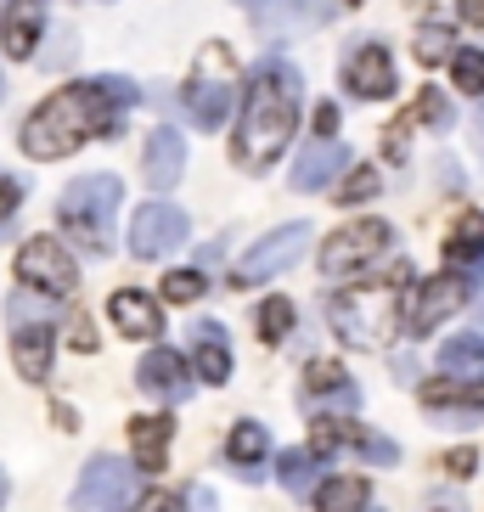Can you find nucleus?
<instances>
[{"label": "nucleus", "mask_w": 484, "mask_h": 512, "mask_svg": "<svg viewBox=\"0 0 484 512\" xmlns=\"http://www.w3.org/2000/svg\"><path fill=\"white\" fill-rule=\"evenodd\" d=\"M136 107V85L130 79H91V85H68V91L46 96L23 119V152L29 158H62V152L85 147V141L119 130V113Z\"/></svg>", "instance_id": "obj_1"}, {"label": "nucleus", "mask_w": 484, "mask_h": 512, "mask_svg": "<svg viewBox=\"0 0 484 512\" xmlns=\"http://www.w3.org/2000/svg\"><path fill=\"white\" fill-rule=\"evenodd\" d=\"M293 124H299V74L282 57H265L248 96H242V124H237V141H231V158L242 169H254V175L271 169L276 152L293 141Z\"/></svg>", "instance_id": "obj_2"}, {"label": "nucleus", "mask_w": 484, "mask_h": 512, "mask_svg": "<svg viewBox=\"0 0 484 512\" xmlns=\"http://www.w3.org/2000/svg\"><path fill=\"white\" fill-rule=\"evenodd\" d=\"M406 265H394V271L383 276H366V282L344 287L333 299V332L344 338V344L355 349H383L394 338V327H400V304H406Z\"/></svg>", "instance_id": "obj_3"}, {"label": "nucleus", "mask_w": 484, "mask_h": 512, "mask_svg": "<svg viewBox=\"0 0 484 512\" xmlns=\"http://www.w3.org/2000/svg\"><path fill=\"white\" fill-rule=\"evenodd\" d=\"M124 203V186L113 175H79L57 203V220L62 231L74 242H85L91 254H107V242H113V214Z\"/></svg>", "instance_id": "obj_4"}, {"label": "nucleus", "mask_w": 484, "mask_h": 512, "mask_svg": "<svg viewBox=\"0 0 484 512\" xmlns=\"http://www.w3.org/2000/svg\"><path fill=\"white\" fill-rule=\"evenodd\" d=\"M237 57H231V46H203L192 62V79L181 85V102L186 113H192L197 130H220V124L231 119V107H237Z\"/></svg>", "instance_id": "obj_5"}, {"label": "nucleus", "mask_w": 484, "mask_h": 512, "mask_svg": "<svg viewBox=\"0 0 484 512\" xmlns=\"http://www.w3.org/2000/svg\"><path fill=\"white\" fill-rule=\"evenodd\" d=\"M6 316H12V355H17V372L40 383L51 372V321L57 310L46 304V293L34 299V287H17L12 304H6Z\"/></svg>", "instance_id": "obj_6"}, {"label": "nucleus", "mask_w": 484, "mask_h": 512, "mask_svg": "<svg viewBox=\"0 0 484 512\" xmlns=\"http://www.w3.org/2000/svg\"><path fill=\"white\" fill-rule=\"evenodd\" d=\"M141 501V473L124 456H96L85 462L79 473V490H74V507L85 512H130Z\"/></svg>", "instance_id": "obj_7"}, {"label": "nucleus", "mask_w": 484, "mask_h": 512, "mask_svg": "<svg viewBox=\"0 0 484 512\" xmlns=\"http://www.w3.org/2000/svg\"><path fill=\"white\" fill-rule=\"evenodd\" d=\"M17 276H23V287L46 293V299H68V293L79 287V265L68 259V248H62L57 237L23 242V254H17Z\"/></svg>", "instance_id": "obj_8"}, {"label": "nucleus", "mask_w": 484, "mask_h": 512, "mask_svg": "<svg viewBox=\"0 0 484 512\" xmlns=\"http://www.w3.org/2000/svg\"><path fill=\"white\" fill-rule=\"evenodd\" d=\"M383 248H389V226L383 220H355V226L333 231L321 242V276H355L372 259H383Z\"/></svg>", "instance_id": "obj_9"}, {"label": "nucleus", "mask_w": 484, "mask_h": 512, "mask_svg": "<svg viewBox=\"0 0 484 512\" xmlns=\"http://www.w3.org/2000/svg\"><path fill=\"white\" fill-rule=\"evenodd\" d=\"M304 248H310V226H282V231H265V237L242 254V265H237V282L242 287H254V282H265V276H276V271H288V265H299L304 259Z\"/></svg>", "instance_id": "obj_10"}, {"label": "nucleus", "mask_w": 484, "mask_h": 512, "mask_svg": "<svg viewBox=\"0 0 484 512\" xmlns=\"http://www.w3.org/2000/svg\"><path fill=\"white\" fill-rule=\"evenodd\" d=\"M462 304H468V282H462V276H428V282H417V293H411V304H406V332L411 338H428V332L445 316H456Z\"/></svg>", "instance_id": "obj_11"}, {"label": "nucleus", "mask_w": 484, "mask_h": 512, "mask_svg": "<svg viewBox=\"0 0 484 512\" xmlns=\"http://www.w3.org/2000/svg\"><path fill=\"white\" fill-rule=\"evenodd\" d=\"M181 242H186V214L175 203H147V209H136V220H130V254L136 259H164Z\"/></svg>", "instance_id": "obj_12"}, {"label": "nucleus", "mask_w": 484, "mask_h": 512, "mask_svg": "<svg viewBox=\"0 0 484 512\" xmlns=\"http://www.w3.org/2000/svg\"><path fill=\"white\" fill-rule=\"evenodd\" d=\"M344 85L361 102H383V96H394V62L383 46H349L344 57Z\"/></svg>", "instance_id": "obj_13"}, {"label": "nucleus", "mask_w": 484, "mask_h": 512, "mask_svg": "<svg viewBox=\"0 0 484 512\" xmlns=\"http://www.w3.org/2000/svg\"><path fill=\"white\" fill-rule=\"evenodd\" d=\"M136 383L152 394V400H169V406H181L186 394H192V383H197V372L175 355V349H152L147 361H141V372H136Z\"/></svg>", "instance_id": "obj_14"}, {"label": "nucleus", "mask_w": 484, "mask_h": 512, "mask_svg": "<svg viewBox=\"0 0 484 512\" xmlns=\"http://www.w3.org/2000/svg\"><path fill=\"white\" fill-rule=\"evenodd\" d=\"M327 445H361L372 462H394V445L389 439H378V434H366L361 422H349V417H333V411H321L316 417V428H310V451H327Z\"/></svg>", "instance_id": "obj_15"}, {"label": "nucleus", "mask_w": 484, "mask_h": 512, "mask_svg": "<svg viewBox=\"0 0 484 512\" xmlns=\"http://www.w3.org/2000/svg\"><path fill=\"white\" fill-rule=\"evenodd\" d=\"M46 6L51 0H6V17H0V46H6V57H34L40 29H46Z\"/></svg>", "instance_id": "obj_16"}, {"label": "nucleus", "mask_w": 484, "mask_h": 512, "mask_svg": "<svg viewBox=\"0 0 484 512\" xmlns=\"http://www.w3.org/2000/svg\"><path fill=\"white\" fill-rule=\"evenodd\" d=\"M349 169V152L338 141H310V147L293 158V192H321V186H333V175Z\"/></svg>", "instance_id": "obj_17"}, {"label": "nucleus", "mask_w": 484, "mask_h": 512, "mask_svg": "<svg viewBox=\"0 0 484 512\" xmlns=\"http://www.w3.org/2000/svg\"><path fill=\"white\" fill-rule=\"evenodd\" d=\"M141 169H147V186L152 192H169V186L181 181V169H186V141L181 130H152L147 136V152H141Z\"/></svg>", "instance_id": "obj_18"}, {"label": "nucleus", "mask_w": 484, "mask_h": 512, "mask_svg": "<svg viewBox=\"0 0 484 512\" xmlns=\"http://www.w3.org/2000/svg\"><path fill=\"white\" fill-rule=\"evenodd\" d=\"M107 316L119 321L124 338H158V327H164L158 304H152L147 293H136V287H119V293H113V304H107Z\"/></svg>", "instance_id": "obj_19"}, {"label": "nucleus", "mask_w": 484, "mask_h": 512, "mask_svg": "<svg viewBox=\"0 0 484 512\" xmlns=\"http://www.w3.org/2000/svg\"><path fill=\"white\" fill-rule=\"evenodd\" d=\"M192 372L203 383H226L231 377V349H226V332L214 321H197L192 327Z\"/></svg>", "instance_id": "obj_20"}, {"label": "nucleus", "mask_w": 484, "mask_h": 512, "mask_svg": "<svg viewBox=\"0 0 484 512\" xmlns=\"http://www.w3.org/2000/svg\"><path fill=\"white\" fill-rule=\"evenodd\" d=\"M423 400L428 406H456L451 417H479L484 411V377H428Z\"/></svg>", "instance_id": "obj_21"}, {"label": "nucleus", "mask_w": 484, "mask_h": 512, "mask_svg": "<svg viewBox=\"0 0 484 512\" xmlns=\"http://www.w3.org/2000/svg\"><path fill=\"white\" fill-rule=\"evenodd\" d=\"M169 434H175V417H169V411H152V417L130 422V445H136V456H141L147 473L169 462Z\"/></svg>", "instance_id": "obj_22"}, {"label": "nucleus", "mask_w": 484, "mask_h": 512, "mask_svg": "<svg viewBox=\"0 0 484 512\" xmlns=\"http://www.w3.org/2000/svg\"><path fill=\"white\" fill-rule=\"evenodd\" d=\"M411 124H451V107H445V96H439V91H423V96H417V107H411L406 119L383 130V152H389V158H406V136H411Z\"/></svg>", "instance_id": "obj_23"}, {"label": "nucleus", "mask_w": 484, "mask_h": 512, "mask_svg": "<svg viewBox=\"0 0 484 512\" xmlns=\"http://www.w3.org/2000/svg\"><path fill=\"white\" fill-rule=\"evenodd\" d=\"M484 259V214H462L451 226V237H445V265H456V271H468V265H479Z\"/></svg>", "instance_id": "obj_24"}, {"label": "nucleus", "mask_w": 484, "mask_h": 512, "mask_svg": "<svg viewBox=\"0 0 484 512\" xmlns=\"http://www.w3.org/2000/svg\"><path fill=\"white\" fill-rule=\"evenodd\" d=\"M439 377H484V338L479 332L445 338V349H439Z\"/></svg>", "instance_id": "obj_25"}, {"label": "nucleus", "mask_w": 484, "mask_h": 512, "mask_svg": "<svg viewBox=\"0 0 484 512\" xmlns=\"http://www.w3.org/2000/svg\"><path fill=\"white\" fill-rule=\"evenodd\" d=\"M366 496H372V490H366V479H355V473H349V479H321L310 501H316V512H361Z\"/></svg>", "instance_id": "obj_26"}, {"label": "nucleus", "mask_w": 484, "mask_h": 512, "mask_svg": "<svg viewBox=\"0 0 484 512\" xmlns=\"http://www.w3.org/2000/svg\"><path fill=\"white\" fill-rule=\"evenodd\" d=\"M282 484H288V496H316V484H321V451H288L282 456Z\"/></svg>", "instance_id": "obj_27"}, {"label": "nucleus", "mask_w": 484, "mask_h": 512, "mask_svg": "<svg viewBox=\"0 0 484 512\" xmlns=\"http://www.w3.org/2000/svg\"><path fill=\"white\" fill-rule=\"evenodd\" d=\"M271 451V434H265V422H237L226 439V456L242 467V473H254V462Z\"/></svg>", "instance_id": "obj_28"}, {"label": "nucleus", "mask_w": 484, "mask_h": 512, "mask_svg": "<svg viewBox=\"0 0 484 512\" xmlns=\"http://www.w3.org/2000/svg\"><path fill=\"white\" fill-rule=\"evenodd\" d=\"M304 394H344V400H361V394H355V377H349L344 366H333V361H310Z\"/></svg>", "instance_id": "obj_29"}, {"label": "nucleus", "mask_w": 484, "mask_h": 512, "mask_svg": "<svg viewBox=\"0 0 484 512\" xmlns=\"http://www.w3.org/2000/svg\"><path fill=\"white\" fill-rule=\"evenodd\" d=\"M451 79H456V91L462 96H484V51H456Z\"/></svg>", "instance_id": "obj_30"}, {"label": "nucleus", "mask_w": 484, "mask_h": 512, "mask_svg": "<svg viewBox=\"0 0 484 512\" xmlns=\"http://www.w3.org/2000/svg\"><path fill=\"white\" fill-rule=\"evenodd\" d=\"M288 332H293V304L288 299H271L265 310H259V338H265V344H282Z\"/></svg>", "instance_id": "obj_31"}, {"label": "nucleus", "mask_w": 484, "mask_h": 512, "mask_svg": "<svg viewBox=\"0 0 484 512\" xmlns=\"http://www.w3.org/2000/svg\"><path fill=\"white\" fill-rule=\"evenodd\" d=\"M203 287H209V282H203V271H169L164 276V299L169 304H197V299H203Z\"/></svg>", "instance_id": "obj_32"}, {"label": "nucleus", "mask_w": 484, "mask_h": 512, "mask_svg": "<svg viewBox=\"0 0 484 512\" xmlns=\"http://www.w3.org/2000/svg\"><path fill=\"white\" fill-rule=\"evenodd\" d=\"M445 51H451V29H445V23H423V29H417V62L434 68V62H445Z\"/></svg>", "instance_id": "obj_33"}, {"label": "nucleus", "mask_w": 484, "mask_h": 512, "mask_svg": "<svg viewBox=\"0 0 484 512\" xmlns=\"http://www.w3.org/2000/svg\"><path fill=\"white\" fill-rule=\"evenodd\" d=\"M366 197H378V169H349L344 186H338V203H366Z\"/></svg>", "instance_id": "obj_34"}, {"label": "nucleus", "mask_w": 484, "mask_h": 512, "mask_svg": "<svg viewBox=\"0 0 484 512\" xmlns=\"http://www.w3.org/2000/svg\"><path fill=\"white\" fill-rule=\"evenodd\" d=\"M23 203V181H12V175H0V220Z\"/></svg>", "instance_id": "obj_35"}, {"label": "nucleus", "mask_w": 484, "mask_h": 512, "mask_svg": "<svg viewBox=\"0 0 484 512\" xmlns=\"http://www.w3.org/2000/svg\"><path fill=\"white\" fill-rule=\"evenodd\" d=\"M186 512H214V496L203 490V484H192V490H186Z\"/></svg>", "instance_id": "obj_36"}, {"label": "nucleus", "mask_w": 484, "mask_h": 512, "mask_svg": "<svg viewBox=\"0 0 484 512\" xmlns=\"http://www.w3.org/2000/svg\"><path fill=\"white\" fill-rule=\"evenodd\" d=\"M147 512H186V496H181V501H175V496H152Z\"/></svg>", "instance_id": "obj_37"}, {"label": "nucleus", "mask_w": 484, "mask_h": 512, "mask_svg": "<svg viewBox=\"0 0 484 512\" xmlns=\"http://www.w3.org/2000/svg\"><path fill=\"white\" fill-rule=\"evenodd\" d=\"M451 473H462V479H468V473H473V451H451Z\"/></svg>", "instance_id": "obj_38"}, {"label": "nucleus", "mask_w": 484, "mask_h": 512, "mask_svg": "<svg viewBox=\"0 0 484 512\" xmlns=\"http://www.w3.org/2000/svg\"><path fill=\"white\" fill-rule=\"evenodd\" d=\"M316 124H321V136H333V124H338V107L327 102V107H321V113H316Z\"/></svg>", "instance_id": "obj_39"}, {"label": "nucleus", "mask_w": 484, "mask_h": 512, "mask_svg": "<svg viewBox=\"0 0 484 512\" xmlns=\"http://www.w3.org/2000/svg\"><path fill=\"white\" fill-rule=\"evenodd\" d=\"M74 349H96V332L85 327V321H79V327H74Z\"/></svg>", "instance_id": "obj_40"}, {"label": "nucleus", "mask_w": 484, "mask_h": 512, "mask_svg": "<svg viewBox=\"0 0 484 512\" xmlns=\"http://www.w3.org/2000/svg\"><path fill=\"white\" fill-rule=\"evenodd\" d=\"M462 17H468V23H484V0H462Z\"/></svg>", "instance_id": "obj_41"}, {"label": "nucleus", "mask_w": 484, "mask_h": 512, "mask_svg": "<svg viewBox=\"0 0 484 512\" xmlns=\"http://www.w3.org/2000/svg\"><path fill=\"white\" fill-rule=\"evenodd\" d=\"M473 136H479V152H484V102H479V113H473Z\"/></svg>", "instance_id": "obj_42"}, {"label": "nucleus", "mask_w": 484, "mask_h": 512, "mask_svg": "<svg viewBox=\"0 0 484 512\" xmlns=\"http://www.w3.org/2000/svg\"><path fill=\"white\" fill-rule=\"evenodd\" d=\"M0 501H6V479H0Z\"/></svg>", "instance_id": "obj_43"}]
</instances>
